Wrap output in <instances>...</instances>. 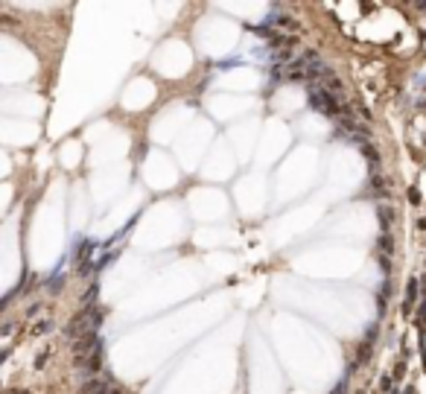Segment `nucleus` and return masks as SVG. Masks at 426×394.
<instances>
[{"label": "nucleus", "mask_w": 426, "mask_h": 394, "mask_svg": "<svg viewBox=\"0 0 426 394\" xmlns=\"http://www.w3.org/2000/svg\"><path fill=\"white\" fill-rule=\"evenodd\" d=\"M100 321H103V312L97 307H82L70 318V324L65 327V336H68V339H82L88 333H94V330L100 327Z\"/></svg>", "instance_id": "nucleus-1"}, {"label": "nucleus", "mask_w": 426, "mask_h": 394, "mask_svg": "<svg viewBox=\"0 0 426 394\" xmlns=\"http://www.w3.org/2000/svg\"><path fill=\"white\" fill-rule=\"evenodd\" d=\"M309 105H312V108H318V111L327 114V117H339V114H341L336 97H333V94H327V91H321V88H312V91H309Z\"/></svg>", "instance_id": "nucleus-2"}, {"label": "nucleus", "mask_w": 426, "mask_h": 394, "mask_svg": "<svg viewBox=\"0 0 426 394\" xmlns=\"http://www.w3.org/2000/svg\"><path fill=\"white\" fill-rule=\"evenodd\" d=\"M100 350V339H97V330L94 333H88V336H82V339H76V344H73V356H76V365L79 362H85V353H97Z\"/></svg>", "instance_id": "nucleus-3"}, {"label": "nucleus", "mask_w": 426, "mask_h": 394, "mask_svg": "<svg viewBox=\"0 0 426 394\" xmlns=\"http://www.w3.org/2000/svg\"><path fill=\"white\" fill-rule=\"evenodd\" d=\"M414 301H417V277H409V283H406V301H403V312H411Z\"/></svg>", "instance_id": "nucleus-4"}, {"label": "nucleus", "mask_w": 426, "mask_h": 394, "mask_svg": "<svg viewBox=\"0 0 426 394\" xmlns=\"http://www.w3.org/2000/svg\"><path fill=\"white\" fill-rule=\"evenodd\" d=\"M79 365L85 368V374H97V371L103 368V347H100L97 353H91V356H88L85 362H79Z\"/></svg>", "instance_id": "nucleus-5"}, {"label": "nucleus", "mask_w": 426, "mask_h": 394, "mask_svg": "<svg viewBox=\"0 0 426 394\" xmlns=\"http://www.w3.org/2000/svg\"><path fill=\"white\" fill-rule=\"evenodd\" d=\"M82 394H108V385H105L103 379H88L85 385H82Z\"/></svg>", "instance_id": "nucleus-6"}, {"label": "nucleus", "mask_w": 426, "mask_h": 394, "mask_svg": "<svg viewBox=\"0 0 426 394\" xmlns=\"http://www.w3.org/2000/svg\"><path fill=\"white\" fill-rule=\"evenodd\" d=\"M269 24H272V27H286V30H292V33L298 30V24H295V18H289V15H274L272 21H269Z\"/></svg>", "instance_id": "nucleus-7"}, {"label": "nucleus", "mask_w": 426, "mask_h": 394, "mask_svg": "<svg viewBox=\"0 0 426 394\" xmlns=\"http://www.w3.org/2000/svg\"><path fill=\"white\" fill-rule=\"evenodd\" d=\"M362 155L368 158V167H371V170H376V167H379V152H376L371 143H365V146H362Z\"/></svg>", "instance_id": "nucleus-8"}, {"label": "nucleus", "mask_w": 426, "mask_h": 394, "mask_svg": "<svg viewBox=\"0 0 426 394\" xmlns=\"http://www.w3.org/2000/svg\"><path fill=\"white\" fill-rule=\"evenodd\" d=\"M376 248H379V251H382V254L388 257V254L394 251V242H391V237H388V234H382V237L376 240Z\"/></svg>", "instance_id": "nucleus-9"}, {"label": "nucleus", "mask_w": 426, "mask_h": 394, "mask_svg": "<svg viewBox=\"0 0 426 394\" xmlns=\"http://www.w3.org/2000/svg\"><path fill=\"white\" fill-rule=\"evenodd\" d=\"M391 219H394V210H391V207H379V222H382V228H385V231H388Z\"/></svg>", "instance_id": "nucleus-10"}, {"label": "nucleus", "mask_w": 426, "mask_h": 394, "mask_svg": "<svg viewBox=\"0 0 426 394\" xmlns=\"http://www.w3.org/2000/svg\"><path fill=\"white\" fill-rule=\"evenodd\" d=\"M50 330H53V321L47 318V321H38L33 333H35V336H44V333H50Z\"/></svg>", "instance_id": "nucleus-11"}, {"label": "nucleus", "mask_w": 426, "mask_h": 394, "mask_svg": "<svg viewBox=\"0 0 426 394\" xmlns=\"http://www.w3.org/2000/svg\"><path fill=\"white\" fill-rule=\"evenodd\" d=\"M409 202L411 205H420V190L417 187H409Z\"/></svg>", "instance_id": "nucleus-12"}, {"label": "nucleus", "mask_w": 426, "mask_h": 394, "mask_svg": "<svg viewBox=\"0 0 426 394\" xmlns=\"http://www.w3.org/2000/svg\"><path fill=\"white\" fill-rule=\"evenodd\" d=\"M406 377V362H397V368H394V379H403Z\"/></svg>", "instance_id": "nucleus-13"}, {"label": "nucleus", "mask_w": 426, "mask_h": 394, "mask_svg": "<svg viewBox=\"0 0 426 394\" xmlns=\"http://www.w3.org/2000/svg\"><path fill=\"white\" fill-rule=\"evenodd\" d=\"M371 187H374V190H382V187H385L382 175H371Z\"/></svg>", "instance_id": "nucleus-14"}, {"label": "nucleus", "mask_w": 426, "mask_h": 394, "mask_svg": "<svg viewBox=\"0 0 426 394\" xmlns=\"http://www.w3.org/2000/svg\"><path fill=\"white\" fill-rule=\"evenodd\" d=\"M62 283H65V277H56V280L50 283V292H59L62 289Z\"/></svg>", "instance_id": "nucleus-15"}, {"label": "nucleus", "mask_w": 426, "mask_h": 394, "mask_svg": "<svg viewBox=\"0 0 426 394\" xmlns=\"http://www.w3.org/2000/svg\"><path fill=\"white\" fill-rule=\"evenodd\" d=\"M12 330H15V324H12V321H9V324H3V330H0V333H3V336H9V333H12Z\"/></svg>", "instance_id": "nucleus-16"}, {"label": "nucleus", "mask_w": 426, "mask_h": 394, "mask_svg": "<svg viewBox=\"0 0 426 394\" xmlns=\"http://www.w3.org/2000/svg\"><path fill=\"white\" fill-rule=\"evenodd\" d=\"M341 391H344V385H339V388H336V391H333V394H341Z\"/></svg>", "instance_id": "nucleus-17"}, {"label": "nucleus", "mask_w": 426, "mask_h": 394, "mask_svg": "<svg viewBox=\"0 0 426 394\" xmlns=\"http://www.w3.org/2000/svg\"><path fill=\"white\" fill-rule=\"evenodd\" d=\"M9 394H27V391H9Z\"/></svg>", "instance_id": "nucleus-18"}, {"label": "nucleus", "mask_w": 426, "mask_h": 394, "mask_svg": "<svg viewBox=\"0 0 426 394\" xmlns=\"http://www.w3.org/2000/svg\"><path fill=\"white\" fill-rule=\"evenodd\" d=\"M108 394H123V391H108Z\"/></svg>", "instance_id": "nucleus-19"}, {"label": "nucleus", "mask_w": 426, "mask_h": 394, "mask_svg": "<svg viewBox=\"0 0 426 394\" xmlns=\"http://www.w3.org/2000/svg\"><path fill=\"white\" fill-rule=\"evenodd\" d=\"M423 108H426V103H423Z\"/></svg>", "instance_id": "nucleus-20"}]
</instances>
